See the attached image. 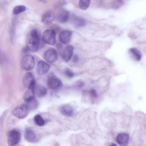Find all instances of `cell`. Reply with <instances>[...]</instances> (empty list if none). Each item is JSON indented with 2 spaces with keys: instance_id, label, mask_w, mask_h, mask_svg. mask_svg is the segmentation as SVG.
Segmentation results:
<instances>
[{
  "instance_id": "6da1fadb",
  "label": "cell",
  "mask_w": 146,
  "mask_h": 146,
  "mask_svg": "<svg viewBox=\"0 0 146 146\" xmlns=\"http://www.w3.org/2000/svg\"><path fill=\"white\" fill-rule=\"evenodd\" d=\"M40 44V40L37 30L35 29L30 31L26 39V45L29 50L33 52L37 51Z\"/></svg>"
},
{
  "instance_id": "7a4b0ae2",
  "label": "cell",
  "mask_w": 146,
  "mask_h": 146,
  "mask_svg": "<svg viewBox=\"0 0 146 146\" xmlns=\"http://www.w3.org/2000/svg\"><path fill=\"white\" fill-rule=\"evenodd\" d=\"M56 47L63 60L66 62H68L73 55V46L71 45H67L64 46L62 44H58Z\"/></svg>"
},
{
  "instance_id": "3957f363",
  "label": "cell",
  "mask_w": 146,
  "mask_h": 146,
  "mask_svg": "<svg viewBox=\"0 0 146 146\" xmlns=\"http://www.w3.org/2000/svg\"><path fill=\"white\" fill-rule=\"evenodd\" d=\"M35 63V59L34 56L30 54H27L22 58L21 66L24 70L29 71L33 68Z\"/></svg>"
},
{
  "instance_id": "277c9868",
  "label": "cell",
  "mask_w": 146,
  "mask_h": 146,
  "mask_svg": "<svg viewBox=\"0 0 146 146\" xmlns=\"http://www.w3.org/2000/svg\"><path fill=\"white\" fill-rule=\"evenodd\" d=\"M21 138L20 132L15 129L9 131L8 133L7 143L9 146H13L17 144Z\"/></svg>"
},
{
  "instance_id": "5b68a950",
  "label": "cell",
  "mask_w": 146,
  "mask_h": 146,
  "mask_svg": "<svg viewBox=\"0 0 146 146\" xmlns=\"http://www.w3.org/2000/svg\"><path fill=\"white\" fill-rule=\"evenodd\" d=\"M29 109L26 104H22L18 106L13 111V114L17 118L22 119L27 115Z\"/></svg>"
},
{
  "instance_id": "8992f818",
  "label": "cell",
  "mask_w": 146,
  "mask_h": 146,
  "mask_svg": "<svg viewBox=\"0 0 146 146\" xmlns=\"http://www.w3.org/2000/svg\"><path fill=\"white\" fill-rule=\"evenodd\" d=\"M42 39L45 43L50 45H54L56 42V33L54 31L48 29L43 33Z\"/></svg>"
},
{
  "instance_id": "52a82bcc",
  "label": "cell",
  "mask_w": 146,
  "mask_h": 146,
  "mask_svg": "<svg viewBox=\"0 0 146 146\" xmlns=\"http://www.w3.org/2000/svg\"><path fill=\"white\" fill-rule=\"evenodd\" d=\"M47 83L48 86L53 90H57L62 86V84L59 78L54 75H51L49 76Z\"/></svg>"
},
{
  "instance_id": "ba28073f",
  "label": "cell",
  "mask_w": 146,
  "mask_h": 146,
  "mask_svg": "<svg viewBox=\"0 0 146 146\" xmlns=\"http://www.w3.org/2000/svg\"><path fill=\"white\" fill-rule=\"evenodd\" d=\"M44 59L48 62L52 63L55 62L58 57V53L54 48H50L46 50L43 54Z\"/></svg>"
},
{
  "instance_id": "9c48e42d",
  "label": "cell",
  "mask_w": 146,
  "mask_h": 146,
  "mask_svg": "<svg viewBox=\"0 0 146 146\" xmlns=\"http://www.w3.org/2000/svg\"><path fill=\"white\" fill-rule=\"evenodd\" d=\"M50 68V65L43 60H40L37 63L36 70L37 73L43 75L48 72Z\"/></svg>"
},
{
  "instance_id": "30bf717a",
  "label": "cell",
  "mask_w": 146,
  "mask_h": 146,
  "mask_svg": "<svg viewBox=\"0 0 146 146\" xmlns=\"http://www.w3.org/2000/svg\"><path fill=\"white\" fill-rule=\"evenodd\" d=\"M25 137L26 139L29 142L35 143L37 141V137L35 132L30 127L26 129Z\"/></svg>"
},
{
  "instance_id": "8fae6325",
  "label": "cell",
  "mask_w": 146,
  "mask_h": 146,
  "mask_svg": "<svg viewBox=\"0 0 146 146\" xmlns=\"http://www.w3.org/2000/svg\"><path fill=\"white\" fill-rule=\"evenodd\" d=\"M129 141V134L126 133H122L119 134L117 136L116 141L120 146L127 145Z\"/></svg>"
},
{
  "instance_id": "7c38bea8",
  "label": "cell",
  "mask_w": 146,
  "mask_h": 146,
  "mask_svg": "<svg viewBox=\"0 0 146 146\" xmlns=\"http://www.w3.org/2000/svg\"><path fill=\"white\" fill-rule=\"evenodd\" d=\"M55 15L54 12L51 10L45 12L42 15L41 21L44 24L48 25L50 23L54 20Z\"/></svg>"
},
{
  "instance_id": "4fadbf2b",
  "label": "cell",
  "mask_w": 146,
  "mask_h": 146,
  "mask_svg": "<svg viewBox=\"0 0 146 146\" xmlns=\"http://www.w3.org/2000/svg\"><path fill=\"white\" fill-rule=\"evenodd\" d=\"M35 85L36 84L28 88L24 94L23 99L26 102H28L35 98Z\"/></svg>"
},
{
  "instance_id": "5bb4252c",
  "label": "cell",
  "mask_w": 146,
  "mask_h": 146,
  "mask_svg": "<svg viewBox=\"0 0 146 146\" xmlns=\"http://www.w3.org/2000/svg\"><path fill=\"white\" fill-rule=\"evenodd\" d=\"M72 35V32L68 30L62 31L59 35V40L61 43L66 44L69 42Z\"/></svg>"
},
{
  "instance_id": "9a60e30c",
  "label": "cell",
  "mask_w": 146,
  "mask_h": 146,
  "mask_svg": "<svg viewBox=\"0 0 146 146\" xmlns=\"http://www.w3.org/2000/svg\"><path fill=\"white\" fill-rule=\"evenodd\" d=\"M23 83L24 86L28 88L36 84L34 76L31 72H28L25 74L23 80Z\"/></svg>"
},
{
  "instance_id": "2e32d148",
  "label": "cell",
  "mask_w": 146,
  "mask_h": 146,
  "mask_svg": "<svg viewBox=\"0 0 146 146\" xmlns=\"http://www.w3.org/2000/svg\"><path fill=\"white\" fill-rule=\"evenodd\" d=\"M60 110L63 114L67 116H72L74 113L73 109L69 105L65 104L62 106L60 107Z\"/></svg>"
},
{
  "instance_id": "e0dca14e",
  "label": "cell",
  "mask_w": 146,
  "mask_h": 146,
  "mask_svg": "<svg viewBox=\"0 0 146 146\" xmlns=\"http://www.w3.org/2000/svg\"><path fill=\"white\" fill-rule=\"evenodd\" d=\"M129 52L131 57L137 61H140L142 57V54L141 51L138 49L132 48H130Z\"/></svg>"
},
{
  "instance_id": "ac0fdd59",
  "label": "cell",
  "mask_w": 146,
  "mask_h": 146,
  "mask_svg": "<svg viewBox=\"0 0 146 146\" xmlns=\"http://www.w3.org/2000/svg\"><path fill=\"white\" fill-rule=\"evenodd\" d=\"M35 91L37 95L40 98L45 96L47 93V90L45 87L40 84L35 85Z\"/></svg>"
},
{
  "instance_id": "d6986e66",
  "label": "cell",
  "mask_w": 146,
  "mask_h": 146,
  "mask_svg": "<svg viewBox=\"0 0 146 146\" xmlns=\"http://www.w3.org/2000/svg\"><path fill=\"white\" fill-rule=\"evenodd\" d=\"M70 16V13L67 11L64 10L61 11L58 15V19L60 23H64L68 20Z\"/></svg>"
},
{
  "instance_id": "ffe728a7",
  "label": "cell",
  "mask_w": 146,
  "mask_h": 146,
  "mask_svg": "<svg viewBox=\"0 0 146 146\" xmlns=\"http://www.w3.org/2000/svg\"><path fill=\"white\" fill-rule=\"evenodd\" d=\"M86 21L84 19L78 17L76 18L73 21V25L76 28H79L82 27L86 24Z\"/></svg>"
},
{
  "instance_id": "44dd1931",
  "label": "cell",
  "mask_w": 146,
  "mask_h": 146,
  "mask_svg": "<svg viewBox=\"0 0 146 146\" xmlns=\"http://www.w3.org/2000/svg\"><path fill=\"white\" fill-rule=\"evenodd\" d=\"M34 120L35 123L39 126H42L45 124L44 120L39 114L36 115L34 117Z\"/></svg>"
},
{
  "instance_id": "7402d4cb",
  "label": "cell",
  "mask_w": 146,
  "mask_h": 146,
  "mask_svg": "<svg viewBox=\"0 0 146 146\" xmlns=\"http://www.w3.org/2000/svg\"><path fill=\"white\" fill-rule=\"evenodd\" d=\"M90 0H79V5L80 8L83 10H86L88 7Z\"/></svg>"
},
{
  "instance_id": "603a6c76",
  "label": "cell",
  "mask_w": 146,
  "mask_h": 146,
  "mask_svg": "<svg viewBox=\"0 0 146 146\" xmlns=\"http://www.w3.org/2000/svg\"><path fill=\"white\" fill-rule=\"evenodd\" d=\"M26 10L25 6L23 5H19L15 7L13 10V13L15 15H18L24 12Z\"/></svg>"
},
{
  "instance_id": "cb8c5ba5",
  "label": "cell",
  "mask_w": 146,
  "mask_h": 146,
  "mask_svg": "<svg viewBox=\"0 0 146 146\" xmlns=\"http://www.w3.org/2000/svg\"><path fill=\"white\" fill-rule=\"evenodd\" d=\"M27 102L28 104L27 105L29 109L35 110L36 109L38 106V102L35 98Z\"/></svg>"
},
{
  "instance_id": "d4e9b609",
  "label": "cell",
  "mask_w": 146,
  "mask_h": 146,
  "mask_svg": "<svg viewBox=\"0 0 146 146\" xmlns=\"http://www.w3.org/2000/svg\"><path fill=\"white\" fill-rule=\"evenodd\" d=\"M65 75L69 78H72L74 76V73L68 68L66 69L64 71Z\"/></svg>"
},
{
  "instance_id": "484cf974",
  "label": "cell",
  "mask_w": 146,
  "mask_h": 146,
  "mask_svg": "<svg viewBox=\"0 0 146 146\" xmlns=\"http://www.w3.org/2000/svg\"><path fill=\"white\" fill-rule=\"evenodd\" d=\"M84 82L82 80H80L77 81L75 84L76 88L78 89H80L85 86Z\"/></svg>"
},
{
  "instance_id": "4316f807",
  "label": "cell",
  "mask_w": 146,
  "mask_h": 146,
  "mask_svg": "<svg viewBox=\"0 0 146 146\" xmlns=\"http://www.w3.org/2000/svg\"><path fill=\"white\" fill-rule=\"evenodd\" d=\"M89 93L91 97L93 98H96L98 94L96 91L94 89H91L89 91Z\"/></svg>"
},
{
  "instance_id": "83f0119b",
  "label": "cell",
  "mask_w": 146,
  "mask_h": 146,
  "mask_svg": "<svg viewBox=\"0 0 146 146\" xmlns=\"http://www.w3.org/2000/svg\"><path fill=\"white\" fill-rule=\"evenodd\" d=\"M79 61V57L76 54H74L72 58V61L73 63H77Z\"/></svg>"
},
{
  "instance_id": "f1b7e54d",
  "label": "cell",
  "mask_w": 146,
  "mask_h": 146,
  "mask_svg": "<svg viewBox=\"0 0 146 146\" xmlns=\"http://www.w3.org/2000/svg\"><path fill=\"white\" fill-rule=\"evenodd\" d=\"M109 146H116L117 145L113 143H111L110 145H109Z\"/></svg>"
},
{
  "instance_id": "f546056e",
  "label": "cell",
  "mask_w": 146,
  "mask_h": 146,
  "mask_svg": "<svg viewBox=\"0 0 146 146\" xmlns=\"http://www.w3.org/2000/svg\"><path fill=\"white\" fill-rule=\"evenodd\" d=\"M40 1L44 3H45L47 2V0H39Z\"/></svg>"
}]
</instances>
